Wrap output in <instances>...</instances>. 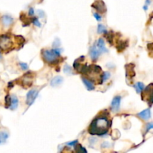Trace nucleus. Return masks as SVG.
I'll return each mask as SVG.
<instances>
[{"label": "nucleus", "instance_id": "obj_16", "mask_svg": "<svg viewBox=\"0 0 153 153\" xmlns=\"http://www.w3.org/2000/svg\"><path fill=\"white\" fill-rule=\"evenodd\" d=\"M10 100H11V101H10V105L9 108L11 111L16 110L19 106V99L16 95L13 94V95L10 96Z\"/></svg>", "mask_w": 153, "mask_h": 153}, {"label": "nucleus", "instance_id": "obj_26", "mask_svg": "<svg viewBox=\"0 0 153 153\" xmlns=\"http://www.w3.org/2000/svg\"><path fill=\"white\" fill-rule=\"evenodd\" d=\"M152 128H153V123H149L146 124V128H145V131H146L145 134H146V133H147L149 130L152 129Z\"/></svg>", "mask_w": 153, "mask_h": 153}, {"label": "nucleus", "instance_id": "obj_11", "mask_svg": "<svg viewBox=\"0 0 153 153\" xmlns=\"http://www.w3.org/2000/svg\"><path fill=\"white\" fill-rule=\"evenodd\" d=\"M82 80L88 91H94L95 89V85H94V82L91 79H88V78H85V76H83V77H82Z\"/></svg>", "mask_w": 153, "mask_h": 153}, {"label": "nucleus", "instance_id": "obj_2", "mask_svg": "<svg viewBox=\"0 0 153 153\" xmlns=\"http://www.w3.org/2000/svg\"><path fill=\"white\" fill-rule=\"evenodd\" d=\"M42 58L47 64L50 65H56L59 63L60 57L57 56L52 49H43L41 52Z\"/></svg>", "mask_w": 153, "mask_h": 153}, {"label": "nucleus", "instance_id": "obj_32", "mask_svg": "<svg viewBox=\"0 0 153 153\" xmlns=\"http://www.w3.org/2000/svg\"><path fill=\"white\" fill-rule=\"evenodd\" d=\"M34 14V10L33 7H30L29 10H28V15L29 16H33Z\"/></svg>", "mask_w": 153, "mask_h": 153}, {"label": "nucleus", "instance_id": "obj_12", "mask_svg": "<svg viewBox=\"0 0 153 153\" xmlns=\"http://www.w3.org/2000/svg\"><path fill=\"white\" fill-rule=\"evenodd\" d=\"M96 46H97L98 50L100 51V54L108 52V49L105 47V40L102 38H99L97 43H96Z\"/></svg>", "mask_w": 153, "mask_h": 153}, {"label": "nucleus", "instance_id": "obj_30", "mask_svg": "<svg viewBox=\"0 0 153 153\" xmlns=\"http://www.w3.org/2000/svg\"><path fill=\"white\" fill-rule=\"evenodd\" d=\"M77 143H78V140H73V141L71 142H67V145H68V146H75Z\"/></svg>", "mask_w": 153, "mask_h": 153}, {"label": "nucleus", "instance_id": "obj_9", "mask_svg": "<svg viewBox=\"0 0 153 153\" xmlns=\"http://www.w3.org/2000/svg\"><path fill=\"white\" fill-rule=\"evenodd\" d=\"M89 54L90 57H91L92 61H97V59H98L99 57H100V51L98 50V49H97L96 44H94L91 48H90Z\"/></svg>", "mask_w": 153, "mask_h": 153}, {"label": "nucleus", "instance_id": "obj_20", "mask_svg": "<svg viewBox=\"0 0 153 153\" xmlns=\"http://www.w3.org/2000/svg\"><path fill=\"white\" fill-rule=\"evenodd\" d=\"M74 147H75V152H76V153H88L86 149H85L84 146H82L80 143H77Z\"/></svg>", "mask_w": 153, "mask_h": 153}, {"label": "nucleus", "instance_id": "obj_8", "mask_svg": "<svg viewBox=\"0 0 153 153\" xmlns=\"http://www.w3.org/2000/svg\"><path fill=\"white\" fill-rule=\"evenodd\" d=\"M92 7H94L97 11L99 13H103L106 12L107 8H106V5L105 4L104 1L102 0H96L94 3L92 4Z\"/></svg>", "mask_w": 153, "mask_h": 153}, {"label": "nucleus", "instance_id": "obj_25", "mask_svg": "<svg viewBox=\"0 0 153 153\" xmlns=\"http://www.w3.org/2000/svg\"><path fill=\"white\" fill-rule=\"evenodd\" d=\"M10 101H11V100H10V96H9V95L6 96V97H5V108H10Z\"/></svg>", "mask_w": 153, "mask_h": 153}, {"label": "nucleus", "instance_id": "obj_6", "mask_svg": "<svg viewBox=\"0 0 153 153\" xmlns=\"http://www.w3.org/2000/svg\"><path fill=\"white\" fill-rule=\"evenodd\" d=\"M32 73L29 72V73H25L23 76H22V78L19 79V80L21 81L20 83H22V86H23L24 88H29L32 85Z\"/></svg>", "mask_w": 153, "mask_h": 153}, {"label": "nucleus", "instance_id": "obj_34", "mask_svg": "<svg viewBox=\"0 0 153 153\" xmlns=\"http://www.w3.org/2000/svg\"><path fill=\"white\" fill-rule=\"evenodd\" d=\"M147 47H148V49H149V50L153 51V43H149V44L147 46Z\"/></svg>", "mask_w": 153, "mask_h": 153}, {"label": "nucleus", "instance_id": "obj_18", "mask_svg": "<svg viewBox=\"0 0 153 153\" xmlns=\"http://www.w3.org/2000/svg\"><path fill=\"white\" fill-rule=\"evenodd\" d=\"M9 137V134L7 131H0V144L5 143Z\"/></svg>", "mask_w": 153, "mask_h": 153}, {"label": "nucleus", "instance_id": "obj_14", "mask_svg": "<svg viewBox=\"0 0 153 153\" xmlns=\"http://www.w3.org/2000/svg\"><path fill=\"white\" fill-rule=\"evenodd\" d=\"M137 116L138 117H140V119L143 120H147L149 118L151 117V111L149 108L145 109V110L142 111L140 113H138L137 114Z\"/></svg>", "mask_w": 153, "mask_h": 153}, {"label": "nucleus", "instance_id": "obj_21", "mask_svg": "<svg viewBox=\"0 0 153 153\" xmlns=\"http://www.w3.org/2000/svg\"><path fill=\"white\" fill-rule=\"evenodd\" d=\"M134 88H135L137 94H140L145 88V86L144 85H143V83H142V82H137V83L134 85Z\"/></svg>", "mask_w": 153, "mask_h": 153}, {"label": "nucleus", "instance_id": "obj_4", "mask_svg": "<svg viewBox=\"0 0 153 153\" xmlns=\"http://www.w3.org/2000/svg\"><path fill=\"white\" fill-rule=\"evenodd\" d=\"M13 46V43L10 36L7 34H1L0 35V49L1 50H7Z\"/></svg>", "mask_w": 153, "mask_h": 153}, {"label": "nucleus", "instance_id": "obj_3", "mask_svg": "<svg viewBox=\"0 0 153 153\" xmlns=\"http://www.w3.org/2000/svg\"><path fill=\"white\" fill-rule=\"evenodd\" d=\"M141 99L149 107L153 105V83L149 84L141 92Z\"/></svg>", "mask_w": 153, "mask_h": 153}, {"label": "nucleus", "instance_id": "obj_29", "mask_svg": "<svg viewBox=\"0 0 153 153\" xmlns=\"http://www.w3.org/2000/svg\"><path fill=\"white\" fill-rule=\"evenodd\" d=\"M16 39L17 40L18 43H22L24 41H25V39H24V37H22V36H20V35L16 36Z\"/></svg>", "mask_w": 153, "mask_h": 153}, {"label": "nucleus", "instance_id": "obj_24", "mask_svg": "<svg viewBox=\"0 0 153 153\" xmlns=\"http://www.w3.org/2000/svg\"><path fill=\"white\" fill-rule=\"evenodd\" d=\"M19 67H20L21 70H28V64H26V63L19 62Z\"/></svg>", "mask_w": 153, "mask_h": 153}, {"label": "nucleus", "instance_id": "obj_27", "mask_svg": "<svg viewBox=\"0 0 153 153\" xmlns=\"http://www.w3.org/2000/svg\"><path fill=\"white\" fill-rule=\"evenodd\" d=\"M60 45H61V42H60L59 39H55V40H54L53 43H52V46H53V48H59Z\"/></svg>", "mask_w": 153, "mask_h": 153}, {"label": "nucleus", "instance_id": "obj_15", "mask_svg": "<svg viewBox=\"0 0 153 153\" xmlns=\"http://www.w3.org/2000/svg\"><path fill=\"white\" fill-rule=\"evenodd\" d=\"M63 82H64V79H63L62 76H55L50 81V85L52 87H53V88H56V87H58L59 85H61L63 83Z\"/></svg>", "mask_w": 153, "mask_h": 153}, {"label": "nucleus", "instance_id": "obj_23", "mask_svg": "<svg viewBox=\"0 0 153 153\" xmlns=\"http://www.w3.org/2000/svg\"><path fill=\"white\" fill-rule=\"evenodd\" d=\"M31 22H32L35 26L38 27V28H40V27H41V23H40V22L39 21L38 18L36 17V16L31 18Z\"/></svg>", "mask_w": 153, "mask_h": 153}, {"label": "nucleus", "instance_id": "obj_13", "mask_svg": "<svg viewBox=\"0 0 153 153\" xmlns=\"http://www.w3.org/2000/svg\"><path fill=\"white\" fill-rule=\"evenodd\" d=\"M1 22L4 27H9L13 22V18L9 15H4L1 18Z\"/></svg>", "mask_w": 153, "mask_h": 153}, {"label": "nucleus", "instance_id": "obj_33", "mask_svg": "<svg viewBox=\"0 0 153 153\" xmlns=\"http://www.w3.org/2000/svg\"><path fill=\"white\" fill-rule=\"evenodd\" d=\"M37 13H38L39 16H40V18H43V16H45V13H44V12L43 11V10H37Z\"/></svg>", "mask_w": 153, "mask_h": 153}, {"label": "nucleus", "instance_id": "obj_7", "mask_svg": "<svg viewBox=\"0 0 153 153\" xmlns=\"http://www.w3.org/2000/svg\"><path fill=\"white\" fill-rule=\"evenodd\" d=\"M121 100L122 97L120 95L115 96L111 102V109L113 112H117L118 111L120 108V105H121Z\"/></svg>", "mask_w": 153, "mask_h": 153}, {"label": "nucleus", "instance_id": "obj_22", "mask_svg": "<svg viewBox=\"0 0 153 153\" xmlns=\"http://www.w3.org/2000/svg\"><path fill=\"white\" fill-rule=\"evenodd\" d=\"M64 73L67 75H73V71L72 70L71 67L70 65H68V64H66L64 66Z\"/></svg>", "mask_w": 153, "mask_h": 153}, {"label": "nucleus", "instance_id": "obj_19", "mask_svg": "<svg viewBox=\"0 0 153 153\" xmlns=\"http://www.w3.org/2000/svg\"><path fill=\"white\" fill-rule=\"evenodd\" d=\"M97 33L99 34H106L108 33L107 28L102 24H99L97 27Z\"/></svg>", "mask_w": 153, "mask_h": 153}, {"label": "nucleus", "instance_id": "obj_5", "mask_svg": "<svg viewBox=\"0 0 153 153\" xmlns=\"http://www.w3.org/2000/svg\"><path fill=\"white\" fill-rule=\"evenodd\" d=\"M39 91L37 89H31L28 91L26 94V100H25V103L28 106L32 105L33 103L35 102L36 99L38 97Z\"/></svg>", "mask_w": 153, "mask_h": 153}, {"label": "nucleus", "instance_id": "obj_10", "mask_svg": "<svg viewBox=\"0 0 153 153\" xmlns=\"http://www.w3.org/2000/svg\"><path fill=\"white\" fill-rule=\"evenodd\" d=\"M126 78H129L132 79L135 76V72H134V65L132 64H126Z\"/></svg>", "mask_w": 153, "mask_h": 153}, {"label": "nucleus", "instance_id": "obj_1", "mask_svg": "<svg viewBox=\"0 0 153 153\" xmlns=\"http://www.w3.org/2000/svg\"><path fill=\"white\" fill-rule=\"evenodd\" d=\"M110 122L106 116H99L92 121L88 128V131L93 135L102 136L108 131Z\"/></svg>", "mask_w": 153, "mask_h": 153}, {"label": "nucleus", "instance_id": "obj_28", "mask_svg": "<svg viewBox=\"0 0 153 153\" xmlns=\"http://www.w3.org/2000/svg\"><path fill=\"white\" fill-rule=\"evenodd\" d=\"M94 16L98 22L102 21V16L99 13H94Z\"/></svg>", "mask_w": 153, "mask_h": 153}, {"label": "nucleus", "instance_id": "obj_35", "mask_svg": "<svg viewBox=\"0 0 153 153\" xmlns=\"http://www.w3.org/2000/svg\"><path fill=\"white\" fill-rule=\"evenodd\" d=\"M1 58H2V55H1V52H0V60H1Z\"/></svg>", "mask_w": 153, "mask_h": 153}, {"label": "nucleus", "instance_id": "obj_17", "mask_svg": "<svg viewBox=\"0 0 153 153\" xmlns=\"http://www.w3.org/2000/svg\"><path fill=\"white\" fill-rule=\"evenodd\" d=\"M111 78V73L108 71H105L102 73V74L100 76V84H102L104 82H106Z\"/></svg>", "mask_w": 153, "mask_h": 153}, {"label": "nucleus", "instance_id": "obj_31", "mask_svg": "<svg viewBox=\"0 0 153 153\" xmlns=\"http://www.w3.org/2000/svg\"><path fill=\"white\" fill-rule=\"evenodd\" d=\"M151 4V0H146V2H145V5L143 6V9L145 10H146L148 9V7H149V4Z\"/></svg>", "mask_w": 153, "mask_h": 153}]
</instances>
